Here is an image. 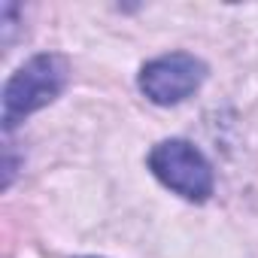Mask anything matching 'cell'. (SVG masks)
I'll return each instance as SVG.
<instances>
[{"label":"cell","instance_id":"6da1fadb","mask_svg":"<svg viewBox=\"0 0 258 258\" xmlns=\"http://www.w3.org/2000/svg\"><path fill=\"white\" fill-rule=\"evenodd\" d=\"M67 79L70 64L55 52L34 55L28 64H22L4 88V131H13L19 121H25V115L52 103L64 91Z\"/></svg>","mask_w":258,"mask_h":258},{"label":"cell","instance_id":"7a4b0ae2","mask_svg":"<svg viewBox=\"0 0 258 258\" xmlns=\"http://www.w3.org/2000/svg\"><path fill=\"white\" fill-rule=\"evenodd\" d=\"M149 170L185 201H207L213 195V167L201 149L185 140H164L149 152Z\"/></svg>","mask_w":258,"mask_h":258},{"label":"cell","instance_id":"3957f363","mask_svg":"<svg viewBox=\"0 0 258 258\" xmlns=\"http://www.w3.org/2000/svg\"><path fill=\"white\" fill-rule=\"evenodd\" d=\"M204 79H207V64L195 55H185V52L155 58L140 70V88L158 106H170V103L185 100L188 94H195L201 88Z\"/></svg>","mask_w":258,"mask_h":258}]
</instances>
